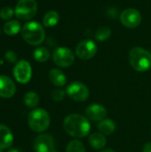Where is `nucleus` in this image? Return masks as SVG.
<instances>
[{
  "mask_svg": "<svg viewBox=\"0 0 151 152\" xmlns=\"http://www.w3.org/2000/svg\"><path fill=\"white\" fill-rule=\"evenodd\" d=\"M16 92V86L14 82L7 76H0V97L11 98Z\"/></svg>",
  "mask_w": 151,
  "mask_h": 152,
  "instance_id": "nucleus-12",
  "label": "nucleus"
},
{
  "mask_svg": "<svg viewBox=\"0 0 151 152\" xmlns=\"http://www.w3.org/2000/svg\"><path fill=\"white\" fill-rule=\"evenodd\" d=\"M97 127H98V130L100 131V133L104 135H109V134H113L116 130L115 122L109 118H105V119L100 121L99 124L97 125Z\"/></svg>",
  "mask_w": 151,
  "mask_h": 152,
  "instance_id": "nucleus-16",
  "label": "nucleus"
},
{
  "mask_svg": "<svg viewBox=\"0 0 151 152\" xmlns=\"http://www.w3.org/2000/svg\"><path fill=\"white\" fill-rule=\"evenodd\" d=\"M63 127L65 131L74 138L85 137L91 130L89 120L79 114H70L67 116L63 121Z\"/></svg>",
  "mask_w": 151,
  "mask_h": 152,
  "instance_id": "nucleus-1",
  "label": "nucleus"
},
{
  "mask_svg": "<svg viewBox=\"0 0 151 152\" xmlns=\"http://www.w3.org/2000/svg\"><path fill=\"white\" fill-rule=\"evenodd\" d=\"M66 94L75 102H85L88 99L90 93L85 84L79 81H74L67 86Z\"/></svg>",
  "mask_w": 151,
  "mask_h": 152,
  "instance_id": "nucleus-6",
  "label": "nucleus"
},
{
  "mask_svg": "<svg viewBox=\"0 0 151 152\" xmlns=\"http://www.w3.org/2000/svg\"><path fill=\"white\" fill-rule=\"evenodd\" d=\"M4 57H5L6 61L10 63H14L17 60V56H16L15 53L12 51H7L4 54Z\"/></svg>",
  "mask_w": 151,
  "mask_h": 152,
  "instance_id": "nucleus-26",
  "label": "nucleus"
},
{
  "mask_svg": "<svg viewBox=\"0 0 151 152\" xmlns=\"http://www.w3.org/2000/svg\"><path fill=\"white\" fill-rule=\"evenodd\" d=\"M36 152H57L54 148V140L50 134H40L34 142Z\"/></svg>",
  "mask_w": 151,
  "mask_h": 152,
  "instance_id": "nucleus-11",
  "label": "nucleus"
},
{
  "mask_svg": "<svg viewBox=\"0 0 151 152\" xmlns=\"http://www.w3.org/2000/svg\"><path fill=\"white\" fill-rule=\"evenodd\" d=\"M37 12V4L36 0H19L16 4L14 13L19 20H31Z\"/></svg>",
  "mask_w": 151,
  "mask_h": 152,
  "instance_id": "nucleus-5",
  "label": "nucleus"
},
{
  "mask_svg": "<svg viewBox=\"0 0 151 152\" xmlns=\"http://www.w3.org/2000/svg\"><path fill=\"white\" fill-rule=\"evenodd\" d=\"M49 80L53 86L57 87H62L67 82V77L61 70L53 69L49 72Z\"/></svg>",
  "mask_w": 151,
  "mask_h": 152,
  "instance_id": "nucleus-15",
  "label": "nucleus"
},
{
  "mask_svg": "<svg viewBox=\"0 0 151 152\" xmlns=\"http://www.w3.org/2000/svg\"><path fill=\"white\" fill-rule=\"evenodd\" d=\"M59 20H60V16H59L57 12L49 11L44 14V19H43V22H44V27L52 28L59 22Z\"/></svg>",
  "mask_w": 151,
  "mask_h": 152,
  "instance_id": "nucleus-18",
  "label": "nucleus"
},
{
  "mask_svg": "<svg viewBox=\"0 0 151 152\" xmlns=\"http://www.w3.org/2000/svg\"><path fill=\"white\" fill-rule=\"evenodd\" d=\"M13 76L20 84H27L32 77V69L28 61L21 60L13 68Z\"/></svg>",
  "mask_w": 151,
  "mask_h": 152,
  "instance_id": "nucleus-8",
  "label": "nucleus"
},
{
  "mask_svg": "<svg viewBox=\"0 0 151 152\" xmlns=\"http://www.w3.org/2000/svg\"><path fill=\"white\" fill-rule=\"evenodd\" d=\"M85 114L88 118L93 121H101L107 117L106 109L101 104H92L87 107Z\"/></svg>",
  "mask_w": 151,
  "mask_h": 152,
  "instance_id": "nucleus-13",
  "label": "nucleus"
},
{
  "mask_svg": "<svg viewBox=\"0 0 151 152\" xmlns=\"http://www.w3.org/2000/svg\"><path fill=\"white\" fill-rule=\"evenodd\" d=\"M89 143L93 148L96 150H100L105 147L107 143V140L104 134L101 133H93L89 137Z\"/></svg>",
  "mask_w": 151,
  "mask_h": 152,
  "instance_id": "nucleus-17",
  "label": "nucleus"
},
{
  "mask_svg": "<svg viewBox=\"0 0 151 152\" xmlns=\"http://www.w3.org/2000/svg\"><path fill=\"white\" fill-rule=\"evenodd\" d=\"M53 62L61 68H68L74 63L75 56L72 51L68 47H58L53 53Z\"/></svg>",
  "mask_w": 151,
  "mask_h": 152,
  "instance_id": "nucleus-7",
  "label": "nucleus"
},
{
  "mask_svg": "<svg viewBox=\"0 0 151 152\" xmlns=\"http://www.w3.org/2000/svg\"><path fill=\"white\" fill-rule=\"evenodd\" d=\"M65 94H66L65 91H63L61 88H57V89H54L52 92V98L55 102H61V101H62L64 99Z\"/></svg>",
  "mask_w": 151,
  "mask_h": 152,
  "instance_id": "nucleus-25",
  "label": "nucleus"
},
{
  "mask_svg": "<svg viewBox=\"0 0 151 152\" xmlns=\"http://www.w3.org/2000/svg\"><path fill=\"white\" fill-rule=\"evenodd\" d=\"M111 35V30L109 28L106 27V26H103V27H100L96 32H95V38L98 40V41H105L106 39H108Z\"/></svg>",
  "mask_w": 151,
  "mask_h": 152,
  "instance_id": "nucleus-23",
  "label": "nucleus"
},
{
  "mask_svg": "<svg viewBox=\"0 0 151 152\" xmlns=\"http://www.w3.org/2000/svg\"><path fill=\"white\" fill-rule=\"evenodd\" d=\"M121 23L129 28H134L138 27L142 22V15L140 12L133 8H128L122 12L120 14Z\"/></svg>",
  "mask_w": 151,
  "mask_h": 152,
  "instance_id": "nucleus-9",
  "label": "nucleus"
},
{
  "mask_svg": "<svg viewBox=\"0 0 151 152\" xmlns=\"http://www.w3.org/2000/svg\"><path fill=\"white\" fill-rule=\"evenodd\" d=\"M8 152H21L20 151H19V150H17V149H11V150H9Z\"/></svg>",
  "mask_w": 151,
  "mask_h": 152,
  "instance_id": "nucleus-28",
  "label": "nucleus"
},
{
  "mask_svg": "<svg viewBox=\"0 0 151 152\" xmlns=\"http://www.w3.org/2000/svg\"><path fill=\"white\" fill-rule=\"evenodd\" d=\"M33 57L38 62H44L50 58V53L45 47H38L34 51Z\"/></svg>",
  "mask_w": 151,
  "mask_h": 152,
  "instance_id": "nucleus-20",
  "label": "nucleus"
},
{
  "mask_svg": "<svg viewBox=\"0 0 151 152\" xmlns=\"http://www.w3.org/2000/svg\"><path fill=\"white\" fill-rule=\"evenodd\" d=\"M13 14H15L14 11L9 6H4L0 11V18L3 20H10L12 19Z\"/></svg>",
  "mask_w": 151,
  "mask_h": 152,
  "instance_id": "nucleus-24",
  "label": "nucleus"
},
{
  "mask_svg": "<svg viewBox=\"0 0 151 152\" xmlns=\"http://www.w3.org/2000/svg\"><path fill=\"white\" fill-rule=\"evenodd\" d=\"M101 152H116L115 151H113V150H110V149H108V150H104V151H102Z\"/></svg>",
  "mask_w": 151,
  "mask_h": 152,
  "instance_id": "nucleus-29",
  "label": "nucleus"
},
{
  "mask_svg": "<svg viewBox=\"0 0 151 152\" xmlns=\"http://www.w3.org/2000/svg\"><path fill=\"white\" fill-rule=\"evenodd\" d=\"M129 61L135 70L147 71L151 68V53L142 47H133L129 53Z\"/></svg>",
  "mask_w": 151,
  "mask_h": 152,
  "instance_id": "nucleus-3",
  "label": "nucleus"
},
{
  "mask_svg": "<svg viewBox=\"0 0 151 152\" xmlns=\"http://www.w3.org/2000/svg\"><path fill=\"white\" fill-rule=\"evenodd\" d=\"M0 152H4V151H3V150H2V149H0Z\"/></svg>",
  "mask_w": 151,
  "mask_h": 152,
  "instance_id": "nucleus-30",
  "label": "nucleus"
},
{
  "mask_svg": "<svg viewBox=\"0 0 151 152\" xmlns=\"http://www.w3.org/2000/svg\"><path fill=\"white\" fill-rule=\"evenodd\" d=\"M66 152H85V148L78 140H73L70 141L67 145Z\"/></svg>",
  "mask_w": 151,
  "mask_h": 152,
  "instance_id": "nucleus-22",
  "label": "nucleus"
},
{
  "mask_svg": "<svg viewBox=\"0 0 151 152\" xmlns=\"http://www.w3.org/2000/svg\"><path fill=\"white\" fill-rule=\"evenodd\" d=\"M97 53L96 44L89 39L83 40L76 47V54L82 60H89L95 56Z\"/></svg>",
  "mask_w": 151,
  "mask_h": 152,
  "instance_id": "nucleus-10",
  "label": "nucleus"
},
{
  "mask_svg": "<svg viewBox=\"0 0 151 152\" xmlns=\"http://www.w3.org/2000/svg\"><path fill=\"white\" fill-rule=\"evenodd\" d=\"M24 103L28 108H35L39 103V96L34 92H28L24 95Z\"/></svg>",
  "mask_w": 151,
  "mask_h": 152,
  "instance_id": "nucleus-21",
  "label": "nucleus"
},
{
  "mask_svg": "<svg viewBox=\"0 0 151 152\" xmlns=\"http://www.w3.org/2000/svg\"><path fill=\"white\" fill-rule=\"evenodd\" d=\"M142 152H151V142H148L144 145Z\"/></svg>",
  "mask_w": 151,
  "mask_h": 152,
  "instance_id": "nucleus-27",
  "label": "nucleus"
},
{
  "mask_svg": "<svg viewBox=\"0 0 151 152\" xmlns=\"http://www.w3.org/2000/svg\"><path fill=\"white\" fill-rule=\"evenodd\" d=\"M20 28V23L18 20H8L4 25V32L7 36L17 35Z\"/></svg>",
  "mask_w": 151,
  "mask_h": 152,
  "instance_id": "nucleus-19",
  "label": "nucleus"
},
{
  "mask_svg": "<svg viewBox=\"0 0 151 152\" xmlns=\"http://www.w3.org/2000/svg\"><path fill=\"white\" fill-rule=\"evenodd\" d=\"M51 118L46 110L44 109L33 110L28 117V123L30 129L36 133L45 131L50 126Z\"/></svg>",
  "mask_w": 151,
  "mask_h": 152,
  "instance_id": "nucleus-4",
  "label": "nucleus"
},
{
  "mask_svg": "<svg viewBox=\"0 0 151 152\" xmlns=\"http://www.w3.org/2000/svg\"><path fill=\"white\" fill-rule=\"evenodd\" d=\"M13 142V135L8 126L0 124V149H9Z\"/></svg>",
  "mask_w": 151,
  "mask_h": 152,
  "instance_id": "nucleus-14",
  "label": "nucleus"
},
{
  "mask_svg": "<svg viewBox=\"0 0 151 152\" xmlns=\"http://www.w3.org/2000/svg\"><path fill=\"white\" fill-rule=\"evenodd\" d=\"M22 38L31 45H38L44 40V29L36 21H28L21 28Z\"/></svg>",
  "mask_w": 151,
  "mask_h": 152,
  "instance_id": "nucleus-2",
  "label": "nucleus"
}]
</instances>
